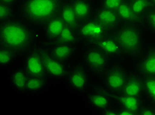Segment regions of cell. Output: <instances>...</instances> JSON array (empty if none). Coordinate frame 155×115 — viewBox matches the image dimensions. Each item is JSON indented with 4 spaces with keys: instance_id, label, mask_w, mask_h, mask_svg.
Masks as SVG:
<instances>
[{
    "instance_id": "cell-1",
    "label": "cell",
    "mask_w": 155,
    "mask_h": 115,
    "mask_svg": "<svg viewBox=\"0 0 155 115\" xmlns=\"http://www.w3.org/2000/svg\"><path fill=\"white\" fill-rule=\"evenodd\" d=\"M37 30L19 17L0 23V46L25 54L36 46Z\"/></svg>"
},
{
    "instance_id": "cell-2",
    "label": "cell",
    "mask_w": 155,
    "mask_h": 115,
    "mask_svg": "<svg viewBox=\"0 0 155 115\" xmlns=\"http://www.w3.org/2000/svg\"><path fill=\"white\" fill-rule=\"evenodd\" d=\"M65 0H21L17 7L18 17L35 29H42L58 17Z\"/></svg>"
},
{
    "instance_id": "cell-3",
    "label": "cell",
    "mask_w": 155,
    "mask_h": 115,
    "mask_svg": "<svg viewBox=\"0 0 155 115\" xmlns=\"http://www.w3.org/2000/svg\"><path fill=\"white\" fill-rule=\"evenodd\" d=\"M125 57L135 59L147 46L140 24H121L112 32Z\"/></svg>"
},
{
    "instance_id": "cell-4",
    "label": "cell",
    "mask_w": 155,
    "mask_h": 115,
    "mask_svg": "<svg viewBox=\"0 0 155 115\" xmlns=\"http://www.w3.org/2000/svg\"><path fill=\"white\" fill-rule=\"evenodd\" d=\"M80 58V62L90 74L101 78L112 62L100 50L91 45H84Z\"/></svg>"
},
{
    "instance_id": "cell-5",
    "label": "cell",
    "mask_w": 155,
    "mask_h": 115,
    "mask_svg": "<svg viewBox=\"0 0 155 115\" xmlns=\"http://www.w3.org/2000/svg\"><path fill=\"white\" fill-rule=\"evenodd\" d=\"M129 70L122 61H113L102 76L104 86L113 93H120L125 86Z\"/></svg>"
},
{
    "instance_id": "cell-6",
    "label": "cell",
    "mask_w": 155,
    "mask_h": 115,
    "mask_svg": "<svg viewBox=\"0 0 155 115\" xmlns=\"http://www.w3.org/2000/svg\"><path fill=\"white\" fill-rule=\"evenodd\" d=\"M76 32L80 42L84 43V45L90 44L107 35L112 34L94 17L81 21L77 27Z\"/></svg>"
},
{
    "instance_id": "cell-7",
    "label": "cell",
    "mask_w": 155,
    "mask_h": 115,
    "mask_svg": "<svg viewBox=\"0 0 155 115\" xmlns=\"http://www.w3.org/2000/svg\"><path fill=\"white\" fill-rule=\"evenodd\" d=\"M90 72L80 61L69 68L66 79L72 90L78 93H84L90 88Z\"/></svg>"
},
{
    "instance_id": "cell-8",
    "label": "cell",
    "mask_w": 155,
    "mask_h": 115,
    "mask_svg": "<svg viewBox=\"0 0 155 115\" xmlns=\"http://www.w3.org/2000/svg\"><path fill=\"white\" fill-rule=\"evenodd\" d=\"M44 67L48 78H66L70 67L68 63L58 60L49 53L45 46H39Z\"/></svg>"
},
{
    "instance_id": "cell-9",
    "label": "cell",
    "mask_w": 155,
    "mask_h": 115,
    "mask_svg": "<svg viewBox=\"0 0 155 115\" xmlns=\"http://www.w3.org/2000/svg\"><path fill=\"white\" fill-rule=\"evenodd\" d=\"M86 100L89 105L97 112H102L114 104V93L105 87H94L86 95Z\"/></svg>"
},
{
    "instance_id": "cell-10",
    "label": "cell",
    "mask_w": 155,
    "mask_h": 115,
    "mask_svg": "<svg viewBox=\"0 0 155 115\" xmlns=\"http://www.w3.org/2000/svg\"><path fill=\"white\" fill-rule=\"evenodd\" d=\"M133 69L145 76H155V46H147L135 59Z\"/></svg>"
},
{
    "instance_id": "cell-11",
    "label": "cell",
    "mask_w": 155,
    "mask_h": 115,
    "mask_svg": "<svg viewBox=\"0 0 155 115\" xmlns=\"http://www.w3.org/2000/svg\"><path fill=\"white\" fill-rule=\"evenodd\" d=\"M97 47L113 61H122L125 59L121 46L112 34L107 35L90 44Z\"/></svg>"
},
{
    "instance_id": "cell-12",
    "label": "cell",
    "mask_w": 155,
    "mask_h": 115,
    "mask_svg": "<svg viewBox=\"0 0 155 115\" xmlns=\"http://www.w3.org/2000/svg\"><path fill=\"white\" fill-rule=\"evenodd\" d=\"M23 66L30 76L48 78L44 67L39 46H35L25 53Z\"/></svg>"
},
{
    "instance_id": "cell-13",
    "label": "cell",
    "mask_w": 155,
    "mask_h": 115,
    "mask_svg": "<svg viewBox=\"0 0 155 115\" xmlns=\"http://www.w3.org/2000/svg\"><path fill=\"white\" fill-rule=\"evenodd\" d=\"M45 47L52 56L66 63L74 57L78 50V46L60 42H49Z\"/></svg>"
},
{
    "instance_id": "cell-14",
    "label": "cell",
    "mask_w": 155,
    "mask_h": 115,
    "mask_svg": "<svg viewBox=\"0 0 155 115\" xmlns=\"http://www.w3.org/2000/svg\"><path fill=\"white\" fill-rule=\"evenodd\" d=\"M94 17L107 30L113 32L121 25L116 11L97 6L94 14Z\"/></svg>"
},
{
    "instance_id": "cell-15",
    "label": "cell",
    "mask_w": 155,
    "mask_h": 115,
    "mask_svg": "<svg viewBox=\"0 0 155 115\" xmlns=\"http://www.w3.org/2000/svg\"><path fill=\"white\" fill-rule=\"evenodd\" d=\"M120 93L133 96L144 97L143 77L133 68L129 70L125 86Z\"/></svg>"
},
{
    "instance_id": "cell-16",
    "label": "cell",
    "mask_w": 155,
    "mask_h": 115,
    "mask_svg": "<svg viewBox=\"0 0 155 115\" xmlns=\"http://www.w3.org/2000/svg\"><path fill=\"white\" fill-rule=\"evenodd\" d=\"M146 101L144 97L133 96L122 93H114V102L116 106L127 109L138 114L139 110Z\"/></svg>"
},
{
    "instance_id": "cell-17",
    "label": "cell",
    "mask_w": 155,
    "mask_h": 115,
    "mask_svg": "<svg viewBox=\"0 0 155 115\" xmlns=\"http://www.w3.org/2000/svg\"><path fill=\"white\" fill-rule=\"evenodd\" d=\"M80 22L92 18L96 6L93 0H71L69 1Z\"/></svg>"
},
{
    "instance_id": "cell-18",
    "label": "cell",
    "mask_w": 155,
    "mask_h": 115,
    "mask_svg": "<svg viewBox=\"0 0 155 115\" xmlns=\"http://www.w3.org/2000/svg\"><path fill=\"white\" fill-rule=\"evenodd\" d=\"M65 24L59 16L52 19L42 28L44 36L48 42H55L61 36Z\"/></svg>"
},
{
    "instance_id": "cell-19",
    "label": "cell",
    "mask_w": 155,
    "mask_h": 115,
    "mask_svg": "<svg viewBox=\"0 0 155 115\" xmlns=\"http://www.w3.org/2000/svg\"><path fill=\"white\" fill-rule=\"evenodd\" d=\"M29 76L22 67H17L10 73L9 81L12 88L19 92H26V86Z\"/></svg>"
},
{
    "instance_id": "cell-20",
    "label": "cell",
    "mask_w": 155,
    "mask_h": 115,
    "mask_svg": "<svg viewBox=\"0 0 155 115\" xmlns=\"http://www.w3.org/2000/svg\"><path fill=\"white\" fill-rule=\"evenodd\" d=\"M59 17L62 19L65 26L76 29L80 23L69 1L65 0L59 12Z\"/></svg>"
},
{
    "instance_id": "cell-21",
    "label": "cell",
    "mask_w": 155,
    "mask_h": 115,
    "mask_svg": "<svg viewBox=\"0 0 155 115\" xmlns=\"http://www.w3.org/2000/svg\"><path fill=\"white\" fill-rule=\"evenodd\" d=\"M116 12L121 24H140V19L133 11L128 0L123 2L116 10Z\"/></svg>"
},
{
    "instance_id": "cell-22",
    "label": "cell",
    "mask_w": 155,
    "mask_h": 115,
    "mask_svg": "<svg viewBox=\"0 0 155 115\" xmlns=\"http://www.w3.org/2000/svg\"><path fill=\"white\" fill-rule=\"evenodd\" d=\"M128 1L133 11L140 19L141 24V20L143 17L153 8L150 0H128Z\"/></svg>"
},
{
    "instance_id": "cell-23",
    "label": "cell",
    "mask_w": 155,
    "mask_h": 115,
    "mask_svg": "<svg viewBox=\"0 0 155 115\" xmlns=\"http://www.w3.org/2000/svg\"><path fill=\"white\" fill-rule=\"evenodd\" d=\"M48 79L45 77L29 76L26 86V92L29 93H37L43 91L47 85Z\"/></svg>"
},
{
    "instance_id": "cell-24",
    "label": "cell",
    "mask_w": 155,
    "mask_h": 115,
    "mask_svg": "<svg viewBox=\"0 0 155 115\" xmlns=\"http://www.w3.org/2000/svg\"><path fill=\"white\" fill-rule=\"evenodd\" d=\"M19 54L11 49L0 46V66L2 68H8L14 62Z\"/></svg>"
},
{
    "instance_id": "cell-25",
    "label": "cell",
    "mask_w": 155,
    "mask_h": 115,
    "mask_svg": "<svg viewBox=\"0 0 155 115\" xmlns=\"http://www.w3.org/2000/svg\"><path fill=\"white\" fill-rule=\"evenodd\" d=\"M55 42L78 46L79 43H80V40L78 36L76 29L65 26L61 36H60L57 41H55Z\"/></svg>"
},
{
    "instance_id": "cell-26",
    "label": "cell",
    "mask_w": 155,
    "mask_h": 115,
    "mask_svg": "<svg viewBox=\"0 0 155 115\" xmlns=\"http://www.w3.org/2000/svg\"><path fill=\"white\" fill-rule=\"evenodd\" d=\"M143 77L144 97L148 101L155 104V76Z\"/></svg>"
},
{
    "instance_id": "cell-27",
    "label": "cell",
    "mask_w": 155,
    "mask_h": 115,
    "mask_svg": "<svg viewBox=\"0 0 155 115\" xmlns=\"http://www.w3.org/2000/svg\"><path fill=\"white\" fill-rule=\"evenodd\" d=\"M18 17L15 7L0 3V23H3Z\"/></svg>"
},
{
    "instance_id": "cell-28",
    "label": "cell",
    "mask_w": 155,
    "mask_h": 115,
    "mask_svg": "<svg viewBox=\"0 0 155 115\" xmlns=\"http://www.w3.org/2000/svg\"><path fill=\"white\" fill-rule=\"evenodd\" d=\"M140 24L148 32L155 36V8H151L143 17Z\"/></svg>"
},
{
    "instance_id": "cell-29",
    "label": "cell",
    "mask_w": 155,
    "mask_h": 115,
    "mask_svg": "<svg viewBox=\"0 0 155 115\" xmlns=\"http://www.w3.org/2000/svg\"><path fill=\"white\" fill-rule=\"evenodd\" d=\"M126 0H99L98 6L116 11L119 7Z\"/></svg>"
},
{
    "instance_id": "cell-30",
    "label": "cell",
    "mask_w": 155,
    "mask_h": 115,
    "mask_svg": "<svg viewBox=\"0 0 155 115\" xmlns=\"http://www.w3.org/2000/svg\"><path fill=\"white\" fill-rule=\"evenodd\" d=\"M137 115H155V104L146 100Z\"/></svg>"
},
{
    "instance_id": "cell-31",
    "label": "cell",
    "mask_w": 155,
    "mask_h": 115,
    "mask_svg": "<svg viewBox=\"0 0 155 115\" xmlns=\"http://www.w3.org/2000/svg\"><path fill=\"white\" fill-rule=\"evenodd\" d=\"M100 113L105 115H117V107H116L115 104H113L112 106L103 110Z\"/></svg>"
},
{
    "instance_id": "cell-32",
    "label": "cell",
    "mask_w": 155,
    "mask_h": 115,
    "mask_svg": "<svg viewBox=\"0 0 155 115\" xmlns=\"http://www.w3.org/2000/svg\"><path fill=\"white\" fill-rule=\"evenodd\" d=\"M117 107V115H136L135 113H133V111L130 110L125 108L121 107Z\"/></svg>"
},
{
    "instance_id": "cell-33",
    "label": "cell",
    "mask_w": 155,
    "mask_h": 115,
    "mask_svg": "<svg viewBox=\"0 0 155 115\" xmlns=\"http://www.w3.org/2000/svg\"><path fill=\"white\" fill-rule=\"evenodd\" d=\"M21 0H0V3H5L13 7H18Z\"/></svg>"
},
{
    "instance_id": "cell-34",
    "label": "cell",
    "mask_w": 155,
    "mask_h": 115,
    "mask_svg": "<svg viewBox=\"0 0 155 115\" xmlns=\"http://www.w3.org/2000/svg\"><path fill=\"white\" fill-rule=\"evenodd\" d=\"M150 2L153 8H155V0H150Z\"/></svg>"
},
{
    "instance_id": "cell-35",
    "label": "cell",
    "mask_w": 155,
    "mask_h": 115,
    "mask_svg": "<svg viewBox=\"0 0 155 115\" xmlns=\"http://www.w3.org/2000/svg\"><path fill=\"white\" fill-rule=\"evenodd\" d=\"M67 1H71V0H67Z\"/></svg>"
},
{
    "instance_id": "cell-36",
    "label": "cell",
    "mask_w": 155,
    "mask_h": 115,
    "mask_svg": "<svg viewBox=\"0 0 155 115\" xmlns=\"http://www.w3.org/2000/svg\"><path fill=\"white\" fill-rule=\"evenodd\" d=\"M154 46H155V44H154Z\"/></svg>"
}]
</instances>
